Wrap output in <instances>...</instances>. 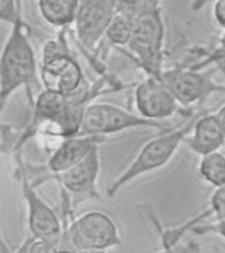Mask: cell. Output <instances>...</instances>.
Listing matches in <instances>:
<instances>
[{"mask_svg": "<svg viewBox=\"0 0 225 253\" xmlns=\"http://www.w3.org/2000/svg\"><path fill=\"white\" fill-rule=\"evenodd\" d=\"M37 75L36 54L28 37V28L23 16L12 24L11 33L4 43L0 61V107L4 111L7 100L20 87H25L33 106L32 84Z\"/></svg>", "mask_w": 225, "mask_h": 253, "instance_id": "cell-1", "label": "cell"}, {"mask_svg": "<svg viewBox=\"0 0 225 253\" xmlns=\"http://www.w3.org/2000/svg\"><path fill=\"white\" fill-rule=\"evenodd\" d=\"M128 49L146 75L159 77L163 71L165 21L161 0H142L134 19L133 36Z\"/></svg>", "mask_w": 225, "mask_h": 253, "instance_id": "cell-2", "label": "cell"}, {"mask_svg": "<svg viewBox=\"0 0 225 253\" xmlns=\"http://www.w3.org/2000/svg\"><path fill=\"white\" fill-rule=\"evenodd\" d=\"M199 115L200 114H193L188 122L182 126L166 130L163 134L151 138L144 144L137 156L133 158V161L122 170L121 174H118L117 177L112 179L107 189L108 197H114L120 189L128 185L129 182L134 181L136 178L161 169L166 164H169L182 142H186V138L191 133L193 123Z\"/></svg>", "mask_w": 225, "mask_h": 253, "instance_id": "cell-3", "label": "cell"}, {"mask_svg": "<svg viewBox=\"0 0 225 253\" xmlns=\"http://www.w3.org/2000/svg\"><path fill=\"white\" fill-rule=\"evenodd\" d=\"M121 244V236L112 217L100 211H90L63 223V237L59 249L74 252L114 248Z\"/></svg>", "mask_w": 225, "mask_h": 253, "instance_id": "cell-4", "label": "cell"}, {"mask_svg": "<svg viewBox=\"0 0 225 253\" xmlns=\"http://www.w3.org/2000/svg\"><path fill=\"white\" fill-rule=\"evenodd\" d=\"M16 174L20 190L27 205V221L31 236L57 245L59 248L63 237V221L55 211L39 197L35 183L31 182L27 165L24 162L23 149L15 152Z\"/></svg>", "mask_w": 225, "mask_h": 253, "instance_id": "cell-5", "label": "cell"}, {"mask_svg": "<svg viewBox=\"0 0 225 253\" xmlns=\"http://www.w3.org/2000/svg\"><path fill=\"white\" fill-rule=\"evenodd\" d=\"M133 128L167 130L166 122H154L111 103L92 102L87 107L80 136H107ZM78 134V136H79Z\"/></svg>", "mask_w": 225, "mask_h": 253, "instance_id": "cell-6", "label": "cell"}, {"mask_svg": "<svg viewBox=\"0 0 225 253\" xmlns=\"http://www.w3.org/2000/svg\"><path fill=\"white\" fill-rule=\"evenodd\" d=\"M159 78L185 108L204 103L215 92L225 94V84L216 82L211 73L185 65L163 69Z\"/></svg>", "mask_w": 225, "mask_h": 253, "instance_id": "cell-7", "label": "cell"}, {"mask_svg": "<svg viewBox=\"0 0 225 253\" xmlns=\"http://www.w3.org/2000/svg\"><path fill=\"white\" fill-rule=\"evenodd\" d=\"M134 106L142 118L165 122L175 114H185V107L159 77L146 75L134 90Z\"/></svg>", "mask_w": 225, "mask_h": 253, "instance_id": "cell-8", "label": "cell"}, {"mask_svg": "<svg viewBox=\"0 0 225 253\" xmlns=\"http://www.w3.org/2000/svg\"><path fill=\"white\" fill-rule=\"evenodd\" d=\"M100 175V154L96 146L83 161L63 173L54 175L59 189L65 190L70 197L71 207L74 209L82 202L100 198L98 179Z\"/></svg>", "mask_w": 225, "mask_h": 253, "instance_id": "cell-9", "label": "cell"}, {"mask_svg": "<svg viewBox=\"0 0 225 253\" xmlns=\"http://www.w3.org/2000/svg\"><path fill=\"white\" fill-rule=\"evenodd\" d=\"M117 0H80L74 27L76 39L87 50H95L106 37L107 28L116 15Z\"/></svg>", "mask_w": 225, "mask_h": 253, "instance_id": "cell-10", "label": "cell"}, {"mask_svg": "<svg viewBox=\"0 0 225 253\" xmlns=\"http://www.w3.org/2000/svg\"><path fill=\"white\" fill-rule=\"evenodd\" d=\"M39 65V78L45 90L71 95L87 81L82 67L73 54L62 55Z\"/></svg>", "mask_w": 225, "mask_h": 253, "instance_id": "cell-11", "label": "cell"}, {"mask_svg": "<svg viewBox=\"0 0 225 253\" xmlns=\"http://www.w3.org/2000/svg\"><path fill=\"white\" fill-rule=\"evenodd\" d=\"M104 141L103 136H74L63 138L47 161V170L54 177L83 161L92 150Z\"/></svg>", "mask_w": 225, "mask_h": 253, "instance_id": "cell-12", "label": "cell"}, {"mask_svg": "<svg viewBox=\"0 0 225 253\" xmlns=\"http://www.w3.org/2000/svg\"><path fill=\"white\" fill-rule=\"evenodd\" d=\"M186 144L193 153L207 156L219 152L225 145V133L215 114L199 115L193 123L192 130L186 138Z\"/></svg>", "mask_w": 225, "mask_h": 253, "instance_id": "cell-13", "label": "cell"}, {"mask_svg": "<svg viewBox=\"0 0 225 253\" xmlns=\"http://www.w3.org/2000/svg\"><path fill=\"white\" fill-rule=\"evenodd\" d=\"M80 0H38V11L49 25L69 28L75 23Z\"/></svg>", "mask_w": 225, "mask_h": 253, "instance_id": "cell-14", "label": "cell"}, {"mask_svg": "<svg viewBox=\"0 0 225 253\" xmlns=\"http://www.w3.org/2000/svg\"><path fill=\"white\" fill-rule=\"evenodd\" d=\"M199 175L205 183L215 189L225 186V156L221 152H213L203 156L199 162Z\"/></svg>", "mask_w": 225, "mask_h": 253, "instance_id": "cell-15", "label": "cell"}, {"mask_svg": "<svg viewBox=\"0 0 225 253\" xmlns=\"http://www.w3.org/2000/svg\"><path fill=\"white\" fill-rule=\"evenodd\" d=\"M134 19L130 16L116 13L107 28L104 39L116 47L128 46L133 36Z\"/></svg>", "mask_w": 225, "mask_h": 253, "instance_id": "cell-16", "label": "cell"}, {"mask_svg": "<svg viewBox=\"0 0 225 253\" xmlns=\"http://www.w3.org/2000/svg\"><path fill=\"white\" fill-rule=\"evenodd\" d=\"M21 15L20 0H0V19L4 23L13 24Z\"/></svg>", "mask_w": 225, "mask_h": 253, "instance_id": "cell-17", "label": "cell"}, {"mask_svg": "<svg viewBox=\"0 0 225 253\" xmlns=\"http://www.w3.org/2000/svg\"><path fill=\"white\" fill-rule=\"evenodd\" d=\"M209 210L212 212L211 220H220L225 217V186L217 187L213 191L211 201H209ZM209 221V220H208Z\"/></svg>", "mask_w": 225, "mask_h": 253, "instance_id": "cell-18", "label": "cell"}, {"mask_svg": "<svg viewBox=\"0 0 225 253\" xmlns=\"http://www.w3.org/2000/svg\"><path fill=\"white\" fill-rule=\"evenodd\" d=\"M189 232L196 233V235L213 233V235L223 237L225 240V217L224 219H220V220H209L200 223V224L193 225Z\"/></svg>", "mask_w": 225, "mask_h": 253, "instance_id": "cell-19", "label": "cell"}, {"mask_svg": "<svg viewBox=\"0 0 225 253\" xmlns=\"http://www.w3.org/2000/svg\"><path fill=\"white\" fill-rule=\"evenodd\" d=\"M142 0H117L116 1V13L130 16L136 19L141 9Z\"/></svg>", "mask_w": 225, "mask_h": 253, "instance_id": "cell-20", "label": "cell"}, {"mask_svg": "<svg viewBox=\"0 0 225 253\" xmlns=\"http://www.w3.org/2000/svg\"><path fill=\"white\" fill-rule=\"evenodd\" d=\"M200 252V247L195 243V241H188L186 244H177L175 247H167V245H162L161 251L155 253H199Z\"/></svg>", "mask_w": 225, "mask_h": 253, "instance_id": "cell-21", "label": "cell"}, {"mask_svg": "<svg viewBox=\"0 0 225 253\" xmlns=\"http://www.w3.org/2000/svg\"><path fill=\"white\" fill-rule=\"evenodd\" d=\"M58 249L59 248L57 245L33 237L31 241V245H29V251H28V253H57Z\"/></svg>", "mask_w": 225, "mask_h": 253, "instance_id": "cell-22", "label": "cell"}, {"mask_svg": "<svg viewBox=\"0 0 225 253\" xmlns=\"http://www.w3.org/2000/svg\"><path fill=\"white\" fill-rule=\"evenodd\" d=\"M213 19L225 31V0H217L213 3Z\"/></svg>", "mask_w": 225, "mask_h": 253, "instance_id": "cell-23", "label": "cell"}, {"mask_svg": "<svg viewBox=\"0 0 225 253\" xmlns=\"http://www.w3.org/2000/svg\"><path fill=\"white\" fill-rule=\"evenodd\" d=\"M211 55H225V33L220 37L217 46L212 51H207Z\"/></svg>", "mask_w": 225, "mask_h": 253, "instance_id": "cell-24", "label": "cell"}, {"mask_svg": "<svg viewBox=\"0 0 225 253\" xmlns=\"http://www.w3.org/2000/svg\"><path fill=\"white\" fill-rule=\"evenodd\" d=\"M217 0H192L191 3V9L192 11H200L201 8H204L205 5H208L211 3H215Z\"/></svg>", "mask_w": 225, "mask_h": 253, "instance_id": "cell-25", "label": "cell"}, {"mask_svg": "<svg viewBox=\"0 0 225 253\" xmlns=\"http://www.w3.org/2000/svg\"><path fill=\"white\" fill-rule=\"evenodd\" d=\"M32 239H33V236H31V235H29V236H28L27 239H25V240L23 241V243H21V245H20L19 248L16 249V251L13 253H28V251H29V245H31Z\"/></svg>", "mask_w": 225, "mask_h": 253, "instance_id": "cell-26", "label": "cell"}, {"mask_svg": "<svg viewBox=\"0 0 225 253\" xmlns=\"http://www.w3.org/2000/svg\"><path fill=\"white\" fill-rule=\"evenodd\" d=\"M215 115H216L217 120H219V123H220L221 128H223V130H224V133H225V104L221 107L220 110L217 111Z\"/></svg>", "mask_w": 225, "mask_h": 253, "instance_id": "cell-27", "label": "cell"}, {"mask_svg": "<svg viewBox=\"0 0 225 253\" xmlns=\"http://www.w3.org/2000/svg\"><path fill=\"white\" fill-rule=\"evenodd\" d=\"M76 253H107L106 251L103 249H92V251H82V252H76Z\"/></svg>", "mask_w": 225, "mask_h": 253, "instance_id": "cell-28", "label": "cell"}, {"mask_svg": "<svg viewBox=\"0 0 225 253\" xmlns=\"http://www.w3.org/2000/svg\"><path fill=\"white\" fill-rule=\"evenodd\" d=\"M57 253H76V252H74V251H69V249H58Z\"/></svg>", "mask_w": 225, "mask_h": 253, "instance_id": "cell-29", "label": "cell"}]
</instances>
